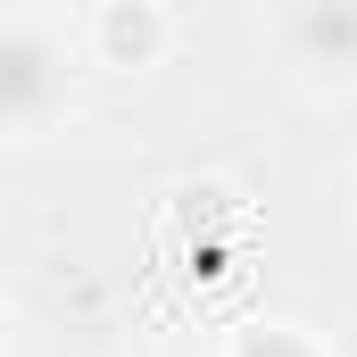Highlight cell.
Instances as JSON below:
<instances>
[{"instance_id": "obj_3", "label": "cell", "mask_w": 357, "mask_h": 357, "mask_svg": "<svg viewBox=\"0 0 357 357\" xmlns=\"http://www.w3.org/2000/svg\"><path fill=\"white\" fill-rule=\"evenodd\" d=\"M91 59L116 67V75H142L167 59V8L158 0H100L91 17Z\"/></svg>"}, {"instance_id": "obj_1", "label": "cell", "mask_w": 357, "mask_h": 357, "mask_svg": "<svg viewBox=\"0 0 357 357\" xmlns=\"http://www.w3.org/2000/svg\"><path fill=\"white\" fill-rule=\"evenodd\" d=\"M274 50L307 91H357V0H282Z\"/></svg>"}, {"instance_id": "obj_2", "label": "cell", "mask_w": 357, "mask_h": 357, "mask_svg": "<svg viewBox=\"0 0 357 357\" xmlns=\"http://www.w3.org/2000/svg\"><path fill=\"white\" fill-rule=\"evenodd\" d=\"M0 108H8V133L33 142L50 116H67V33L17 17L8 42H0Z\"/></svg>"}, {"instance_id": "obj_4", "label": "cell", "mask_w": 357, "mask_h": 357, "mask_svg": "<svg viewBox=\"0 0 357 357\" xmlns=\"http://www.w3.org/2000/svg\"><path fill=\"white\" fill-rule=\"evenodd\" d=\"M225 357H324V349H316L299 324H250V333H241Z\"/></svg>"}]
</instances>
